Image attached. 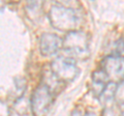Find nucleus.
Returning <instances> with one entry per match:
<instances>
[{
  "label": "nucleus",
  "mask_w": 124,
  "mask_h": 116,
  "mask_svg": "<svg viewBox=\"0 0 124 116\" xmlns=\"http://www.w3.org/2000/svg\"><path fill=\"white\" fill-rule=\"evenodd\" d=\"M50 20L52 24L58 29H71L75 28L79 22L76 13L70 8L61 6H53L50 11Z\"/></svg>",
  "instance_id": "1"
},
{
  "label": "nucleus",
  "mask_w": 124,
  "mask_h": 116,
  "mask_svg": "<svg viewBox=\"0 0 124 116\" xmlns=\"http://www.w3.org/2000/svg\"><path fill=\"white\" fill-rule=\"evenodd\" d=\"M52 104V94L46 85H39L31 98V110L34 116H46Z\"/></svg>",
  "instance_id": "2"
},
{
  "label": "nucleus",
  "mask_w": 124,
  "mask_h": 116,
  "mask_svg": "<svg viewBox=\"0 0 124 116\" xmlns=\"http://www.w3.org/2000/svg\"><path fill=\"white\" fill-rule=\"evenodd\" d=\"M53 74L56 78L61 80H71L76 77L77 68L76 63L72 58L68 57H58L52 63Z\"/></svg>",
  "instance_id": "3"
},
{
  "label": "nucleus",
  "mask_w": 124,
  "mask_h": 116,
  "mask_svg": "<svg viewBox=\"0 0 124 116\" xmlns=\"http://www.w3.org/2000/svg\"><path fill=\"white\" fill-rule=\"evenodd\" d=\"M62 46L65 50L72 53H83L87 50L86 36L82 32H69L65 36Z\"/></svg>",
  "instance_id": "4"
},
{
  "label": "nucleus",
  "mask_w": 124,
  "mask_h": 116,
  "mask_svg": "<svg viewBox=\"0 0 124 116\" xmlns=\"http://www.w3.org/2000/svg\"><path fill=\"white\" fill-rule=\"evenodd\" d=\"M103 72L108 77L119 78L124 74V61L122 58L116 56H108L103 61Z\"/></svg>",
  "instance_id": "5"
},
{
  "label": "nucleus",
  "mask_w": 124,
  "mask_h": 116,
  "mask_svg": "<svg viewBox=\"0 0 124 116\" xmlns=\"http://www.w3.org/2000/svg\"><path fill=\"white\" fill-rule=\"evenodd\" d=\"M62 42L63 41H61V38L57 35L45 33L40 38V52L42 55L50 56L58 51V49L62 46Z\"/></svg>",
  "instance_id": "6"
},
{
  "label": "nucleus",
  "mask_w": 124,
  "mask_h": 116,
  "mask_svg": "<svg viewBox=\"0 0 124 116\" xmlns=\"http://www.w3.org/2000/svg\"><path fill=\"white\" fill-rule=\"evenodd\" d=\"M116 99H117L119 102H124V78L123 81L120 84V86L118 87V89L116 90Z\"/></svg>",
  "instance_id": "7"
},
{
  "label": "nucleus",
  "mask_w": 124,
  "mask_h": 116,
  "mask_svg": "<svg viewBox=\"0 0 124 116\" xmlns=\"http://www.w3.org/2000/svg\"><path fill=\"white\" fill-rule=\"evenodd\" d=\"M117 50H118L119 54L123 55V53H124V41L123 40H120L118 41V44H117Z\"/></svg>",
  "instance_id": "8"
},
{
  "label": "nucleus",
  "mask_w": 124,
  "mask_h": 116,
  "mask_svg": "<svg viewBox=\"0 0 124 116\" xmlns=\"http://www.w3.org/2000/svg\"><path fill=\"white\" fill-rule=\"evenodd\" d=\"M71 116H81V115H80V113H78V112H73V114Z\"/></svg>",
  "instance_id": "9"
},
{
  "label": "nucleus",
  "mask_w": 124,
  "mask_h": 116,
  "mask_svg": "<svg viewBox=\"0 0 124 116\" xmlns=\"http://www.w3.org/2000/svg\"><path fill=\"white\" fill-rule=\"evenodd\" d=\"M86 116H96L95 114H93V113H87Z\"/></svg>",
  "instance_id": "10"
},
{
  "label": "nucleus",
  "mask_w": 124,
  "mask_h": 116,
  "mask_svg": "<svg viewBox=\"0 0 124 116\" xmlns=\"http://www.w3.org/2000/svg\"><path fill=\"white\" fill-rule=\"evenodd\" d=\"M121 116H124V111L122 112V114H121Z\"/></svg>",
  "instance_id": "11"
}]
</instances>
